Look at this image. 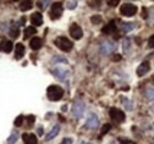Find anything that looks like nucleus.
Listing matches in <instances>:
<instances>
[{
	"label": "nucleus",
	"instance_id": "f257e3e1",
	"mask_svg": "<svg viewBox=\"0 0 154 144\" xmlns=\"http://www.w3.org/2000/svg\"><path fill=\"white\" fill-rule=\"evenodd\" d=\"M63 94H64V90L58 85H50L48 88V97L54 102L59 100L63 97Z\"/></svg>",
	"mask_w": 154,
	"mask_h": 144
},
{
	"label": "nucleus",
	"instance_id": "f03ea898",
	"mask_svg": "<svg viewBox=\"0 0 154 144\" xmlns=\"http://www.w3.org/2000/svg\"><path fill=\"white\" fill-rule=\"evenodd\" d=\"M136 12H137V7L133 4H129V2L123 4L120 8V13L125 17H133Z\"/></svg>",
	"mask_w": 154,
	"mask_h": 144
},
{
	"label": "nucleus",
	"instance_id": "7ed1b4c3",
	"mask_svg": "<svg viewBox=\"0 0 154 144\" xmlns=\"http://www.w3.org/2000/svg\"><path fill=\"white\" fill-rule=\"evenodd\" d=\"M55 44L58 49H60L62 51H70L72 49V43L65 38V37H58L57 39L55 40Z\"/></svg>",
	"mask_w": 154,
	"mask_h": 144
},
{
	"label": "nucleus",
	"instance_id": "20e7f679",
	"mask_svg": "<svg viewBox=\"0 0 154 144\" xmlns=\"http://www.w3.org/2000/svg\"><path fill=\"white\" fill-rule=\"evenodd\" d=\"M115 50H116V44L114 41H109V40L103 41L101 44V46H100V52H101V54H103V56H108V54L113 53Z\"/></svg>",
	"mask_w": 154,
	"mask_h": 144
},
{
	"label": "nucleus",
	"instance_id": "39448f33",
	"mask_svg": "<svg viewBox=\"0 0 154 144\" xmlns=\"http://www.w3.org/2000/svg\"><path fill=\"white\" fill-rule=\"evenodd\" d=\"M84 110H85L84 102L81 100V99H77L76 102L74 103V105H72V115L76 118H82L83 117V113H84Z\"/></svg>",
	"mask_w": 154,
	"mask_h": 144
},
{
	"label": "nucleus",
	"instance_id": "423d86ee",
	"mask_svg": "<svg viewBox=\"0 0 154 144\" xmlns=\"http://www.w3.org/2000/svg\"><path fill=\"white\" fill-rule=\"evenodd\" d=\"M109 116H110V118L115 123H122V122H125V118H126L125 112L121 111L120 109H116V108H112L109 110Z\"/></svg>",
	"mask_w": 154,
	"mask_h": 144
},
{
	"label": "nucleus",
	"instance_id": "0eeeda50",
	"mask_svg": "<svg viewBox=\"0 0 154 144\" xmlns=\"http://www.w3.org/2000/svg\"><path fill=\"white\" fill-rule=\"evenodd\" d=\"M63 13V6H62V2H55L51 7V14L50 17L51 19H58Z\"/></svg>",
	"mask_w": 154,
	"mask_h": 144
},
{
	"label": "nucleus",
	"instance_id": "6e6552de",
	"mask_svg": "<svg viewBox=\"0 0 154 144\" xmlns=\"http://www.w3.org/2000/svg\"><path fill=\"white\" fill-rule=\"evenodd\" d=\"M98 124H100L98 117H97L95 113H90V115L88 116V118H87L85 125L88 126L89 129H91V130H95V129L98 128Z\"/></svg>",
	"mask_w": 154,
	"mask_h": 144
},
{
	"label": "nucleus",
	"instance_id": "1a4fd4ad",
	"mask_svg": "<svg viewBox=\"0 0 154 144\" xmlns=\"http://www.w3.org/2000/svg\"><path fill=\"white\" fill-rule=\"evenodd\" d=\"M70 36L72 37L74 39H76V40L81 39L83 37V31L77 24H72L70 26Z\"/></svg>",
	"mask_w": 154,
	"mask_h": 144
},
{
	"label": "nucleus",
	"instance_id": "9d476101",
	"mask_svg": "<svg viewBox=\"0 0 154 144\" xmlns=\"http://www.w3.org/2000/svg\"><path fill=\"white\" fill-rule=\"evenodd\" d=\"M149 70H151V65H149V63H148V62H143V63L140 64V66L137 68L136 73H137L139 77H142V76H145Z\"/></svg>",
	"mask_w": 154,
	"mask_h": 144
},
{
	"label": "nucleus",
	"instance_id": "9b49d317",
	"mask_svg": "<svg viewBox=\"0 0 154 144\" xmlns=\"http://www.w3.org/2000/svg\"><path fill=\"white\" fill-rule=\"evenodd\" d=\"M115 31H116V24L114 20L109 21V22L102 28V32H103L104 34H112V33H114Z\"/></svg>",
	"mask_w": 154,
	"mask_h": 144
},
{
	"label": "nucleus",
	"instance_id": "f8f14e48",
	"mask_svg": "<svg viewBox=\"0 0 154 144\" xmlns=\"http://www.w3.org/2000/svg\"><path fill=\"white\" fill-rule=\"evenodd\" d=\"M52 73L55 74V77H57L58 79L64 80L66 78V76L69 74V71L68 70H64V69H60V68H57V69L52 70Z\"/></svg>",
	"mask_w": 154,
	"mask_h": 144
},
{
	"label": "nucleus",
	"instance_id": "ddd939ff",
	"mask_svg": "<svg viewBox=\"0 0 154 144\" xmlns=\"http://www.w3.org/2000/svg\"><path fill=\"white\" fill-rule=\"evenodd\" d=\"M23 141L25 144H37V136L33 134H24L23 135Z\"/></svg>",
	"mask_w": 154,
	"mask_h": 144
},
{
	"label": "nucleus",
	"instance_id": "4468645a",
	"mask_svg": "<svg viewBox=\"0 0 154 144\" xmlns=\"http://www.w3.org/2000/svg\"><path fill=\"white\" fill-rule=\"evenodd\" d=\"M31 22H32L35 26H40V25L43 24V16H42L39 12L32 13V16H31Z\"/></svg>",
	"mask_w": 154,
	"mask_h": 144
},
{
	"label": "nucleus",
	"instance_id": "2eb2a0df",
	"mask_svg": "<svg viewBox=\"0 0 154 144\" xmlns=\"http://www.w3.org/2000/svg\"><path fill=\"white\" fill-rule=\"evenodd\" d=\"M59 130H60V126L58 125V124H57V125L54 126V128L51 129V131H50V132L46 135V137H45V141H48V142H49V141L54 140V138H55V137H56V136L58 135Z\"/></svg>",
	"mask_w": 154,
	"mask_h": 144
},
{
	"label": "nucleus",
	"instance_id": "dca6fc26",
	"mask_svg": "<svg viewBox=\"0 0 154 144\" xmlns=\"http://www.w3.org/2000/svg\"><path fill=\"white\" fill-rule=\"evenodd\" d=\"M42 39L38 38V37H35V38H32L31 39V41H30V46H31V49L32 50H39L40 47H42Z\"/></svg>",
	"mask_w": 154,
	"mask_h": 144
},
{
	"label": "nucleus",
	"instance_id": "f3484780",
	"mask_svg": "<svg viewBox=\"0 0 154 144\" xmlns=\"http://www.w3.org/2000/svg\"><path fill=\"white\" fill-rule=\"evenodd\" d=\"M24 53H25V47H24V45L18 43V44L16 45V58H17V59H20V58L24 56Z\"/></svg>",
	"mask_w": 154,
	"mask_h": 144
},
{
	"label": "nucleus",
	"instance_id": "a211bd4d",
	"mask_svg": "<svg viewBox=\"0 0 154 144\" xmlns=\"http://www.w3.org/2000/svg\"><path fill=\"white\" fill-rule=\"evenodd\" d=\"M32 6H33V5H32V1H21L19 5V8H20V11L25 12V11L31 10Z\"/></svg>",
	"mask_w": 154,
	"mask_h": 144
},
{
	"label": "nucleus",
	"instance_id": "6ab92c4d",
	"mask_svg": "<svg viewBox=\"0 0 154 144\" xmlns=\"http://www.w3.org/2000/svg\"><path fill=\"white\" fill-rule=\"evenodd\" d=\"M51 63H52V64H56V63H64V64H66V63H68V59L64 58V57H60V56H55V57L51 59Z\"/></svg>",
	"mask_w": 154,
	"mask_h": 144
},
{
	"label": "nucleus",
	"instance_id": "aec40b11",
	"mask_svg": "<svg viewBox=\"0 0 154 144\" xmlns=\"http://www.w3.org/2000/svg\"><path fill=\"white\" fill-rule=\"evenodd\" d=\"M12 47H13V44H12L11 41H5V43L2 44V50H4V52H6V53H10V52L12 51Z\"/></svg>",
	"mask_w": 154,
	"mask_h": 144
},
{
	"label": "nucleus",
	"instance_id": "412c9836",
	"mask_svg": "<svg viewBox=\"0 0 154 144\" xmlns=\"http://www.w3.org/2000/svg\"><path fill=\"white\" fill-rule=\"evenodd\" d=\"M10 34H11V37H12V38H17V37L19 36V28H18V26H17L16 24H13V26L11 27Z\"/></svg>",
	"mask_w": 154,
	"mask_h": 144
},
{
	"label": "nucleus",
	"instance_id": "4be33fe9",
	"mask_svg": "<svg viewBox=\"0 0 154 144\" xmlns=\"http://www.w3.org/2000/svg\"><path fill=\"white\" fill-rule=\"evenodd\" d=\"M35 33H37L36 27H33V26H29V27L25 28V37H26V38L30 36H32V34H35Z\"/></svg>",
	"mask_w": 154,
	"mask_h": 144
},
{
	"label": "nucleus",
	"instance_id": "5701e85b",
	"mask_svg": "<svg viewBox=\"0 0 154 144\" xmlns=\"http://www.w3.org/2000/svg\"><path fill=\"white\" fill-rule=\"evenodd\" d=\"M131 40L128 39V38H126L125 40H123V51L126 52V53H129V51H131V43H129Z\"/></svg>",
	"mask_w": 154,
	"mask_h": 144
},
{
	"label": "nucleus",
	"instance_id": "b1692460",
	"mask_svg": "<svg viewBox=\"0 0 154 144\" xmlns=\"http://www.w3.org/2000/svg\"><path fill=\"white\" fill-rule=\"evenodd\" d=\"M145 94H146L147 99H149V100L154 99V88H148L145 92Z\"/></svg>",
	"mask_w": 154,
	"mask_h": 144
},
{
	"label": "nucleus",
	"instance_id": "393cba45",
	"mask_svg": "<svg viewBox=\"0 0 154 144\" xmlns=\"http://www.w3.org/2000/svg\"><path fill=\"white\" fill-rule=\"evenodd\" d=\"M134 27H135V25L133 22H123V25H122V28H123L125 31H127V32L132 31Z\"/></svg>",
	"mask_w": 154,
	"mask_h": 144
},
{
	"label": "nucleus",
	"instance_id": "a878e982",
	"mask_svg": "<svg viewBox=\"0 0 154 144\" xmlns=\"http://www.w3.org/2000/svg\"><path fill=\"white\" fill-rule=\"evenodd\" d=\"M17 140H18V134H12L10 137H8V140H7V143L8 144H14L17 142Z\"/></svg>",
	"mask_w": 154,
	"mask_h": 144
},
{
	"label": "nucleus",
	"instance_id": "bb28decb",
	"mask_svg": "<svg viewBox=\"0 0 154 144\" xmlns=\"http://www.w3.org/2000/svg\"><path fill=\"white\" fill-rule=\"evenodd\" d=\"M110 129H112L110 124H104V125L102 126V129H101V135H106Z\"/></svg>",
	"mask_w": 154,
	"mask_h": 144
},
{
	"label": "nucleus",
	"instance_id": "cd10ccee",
	"mask_svg": "<svg viewBox=\"0 0 154 144\" xmlns=\"http://www.w3.org/2000/svg\"><path fill=\"white\" fill-rule=\"evenodd\" d=\"M23 122H24V117L23 116H18L14 121V125L16 126H21L23 125Z\"/></svg>",
	"mask_w": 154,
	"mask_h": 144
},
{
	"label": "nucleus",
	"instance_id": "c85d7f7f",
	"mask_svg": "<svg viewBox=\"0 0 154 144\" xmlns=\"http://www.w3.org/2000/svg\"><path fill=\"white\" fill-rule=\"evenodd\" d=\"M90 20H91V22H93V24H95V25H96V24H100V22L102 21V18H101L100 16H93Z\"/></svg>",
	"mask_w": 154,
	"mask_h": 144
},
{
	"label": "nucleus",
	"instance_id": "c756f323",
	"mask_svg": "<svg viewBox=\"0 0 154 144\" xmlns=\"http://www.w3.org/2000/svg\"><path fill=\"white\" fill-rule=\"evenodd\" d=\"M76 6H77V1H68L66 2V7L69 10H74V8H76Z\"/></svg>",
	"mask_w": 154,
	"mask_h": 144
},
{
	"label": "nucleus",
	"instance_id": "7c9ffc66",
	"mask_svg": "<svg viewBox=\"0 0 154 144\" xmlns=\"http://www.w3.org/2000/svg\"><path fill=\"white\" fill-rule=\"evenodd\" d=\"M48 4H50V2L49 1H38V7L42 8V10H45L46 6H48Z\"/></svg>",
	"mask_w": 154,
	"mask_h": 144
},
{
	"label": "nucleus",
	"instance_id": "2f4dec72",
	"mask_svg": "<svg viewBox=\"0 0 154 144\" xmlns=\"http://www.w3.org/2000/svg\"><path fill=\"white\" fill-rule=\"evenodd\" d=\"M148 46L151 49H154V34L149 37V39H148Z\"/></svg>",
	"mask_w": 154,
	"mask_h": 144
},
{
	"label": "nucleus",
	"instance_id": "473e14b6",
	"mask_svg": "<svg viewBox=\"0 0 154 144\" xmlns=\"http://www.w3.org/2000/svg\"><path fill=\"white\" fill-rule=\"evenodd\" d=\"M60 144H72V140L71 138H64Z\"/></svg>",
	"mask_w": 154,
	"mask_h": 144
},
{
	"label": "nucleus",
	"instance_id": "72a5a7b5",
	"mask_svg": "<svg viewBox=\"0 0 154 144\" xmlns=\"http://www.w3.org/2000/svg\"><path fill=\"white\" fill-rule=\"evenodd\" d=\"M27 119H29V124H30V125L35 123V116H29Z\"/></svg>",
	"mask_w": 154,
	"mask_h": 144
},
{
	"label": "nucleus",
	"instance_id": "f704fd0d",
	"mask_svg": "<svg viewBox=\"0 0 154 144\" xmlns=\"http://www.w3.org/2000/svg\"><path fill=\"white\" fill-rule=\"evenodd\" d=\"M117 4H119V0H113V1L109 0V1H108V5H110V6H116Z\"/></svg>",
	"mask_w": 154,
	"mask_h": 144
},
{
	"label": "nucleus",
	"instance_id": "c9c22d12",
	"mask_svg": "<svg viewBox=\"0 0 154 144\" xmlns=\"http://www.w3.org/2000/svg\"><path fill=\"white\" fill-rule=\"evenodd\" d=\"M113 60H114V62L121 60V56H120V54H114V56H113Z\"/></svg>",
	"mask_w": 154,
	"mask_h": 144
},
{
	"label": "nucleus",
	"instance_id": "e433bc0d",
	"mask_svg": "<svg viewBox=\"0 0 154 144\" xmlns=\"http://www.w3.org/2000/svg\"><path fill=\"white\" fill-rule=\"evenodd\" d=\"M122 144H135L134 142H131V141H125Z\"/></svg>",
	"mask_w": 154,
	"mask_h": 144
},
{
	"label": "nucleus",
	"instance_id": "4c0bfd02",
	"mask_svg": "<svg viewBox=\"0 0 154 144\" xmlns=\"http://www.w3.org/2000/svg\"><path fill=\"white\" fill-rule=\"evenodd\" d=\"M151 110H152V112H154V104L152 105V106H151Z\"/></svg>",
	"mask_w": 154,
	"mask_h": 144
},
{
	"label": "nucleus",
	"instance_id": "58836bf2",
	"mask_svg": "<svg viewBox=\"0 0 154 144\" xmlns=\"http://www.w3.org/2000/svg\"><path fill=\"white\" fill-rule=\"evenodd\" d=\"M83 144H85V143H83Z\"/></svg>",
	"mask_w": 154,
	"mask_h": 144
}]
</instances>
